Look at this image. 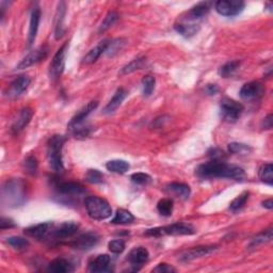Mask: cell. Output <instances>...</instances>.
Wrapping results in <instances>:
<instances>
[{
    "label": "cell",
    "instance_id": "5bb4252c",
    "mask_svg": "<svg viewBox=\"0 0 273 273\" xmlns=\"http://www.w3.org/2000/svg\"><path fill=\"white\" fill-rule=\"evenodd\" d=\"M47 52H48V50L45 46L36 48V50H34V52H29L26 57L18 63V70L27 68L31 66H34V64L38 63L40 61H42L43 59L47 57Z\"/></svg>",
    "mask_w": 273,
    "mask_h": 273
},
{
    "label": "cell",
    "instance_id": "ab89813d",
    "mask_svg": "<svg viewBox=\"0 0 273 273\" xmlns=\"http://www.w3.org/2000/svg\"><path fill=\"white\" fill-rule=\"evenodd\" d=\"M228 150L232 154H242V155H246L248 154L252 150V148L246 146V144H242V143H238V142H232L228 144Z\"/></svg>",
    "mask_w": 273,
    "mask_h": 273
},
{
    "label": "cell",
    "instance_id": "7a4b0ae2",
    "mask_svg": "<svg viewBox=\"0 0 273 273\" xmlns=\"http://www.w3.org/2000/svg\"><path fill=\"white\" fill-rule=\"evenodd\" d=\"M64 142H66V138L60 134L52 136L50 141H48V162H50V168L57 173H62L64 171L62 160V150Z\"/></svg>",
    "mask_w": 273,
    "mask_h": 273
},
{
    "label": "cell",
    "instance_id": "f35d334b",
    "mask_svg": "<svg viewBox=\"0 0 273 273\" xmlns=\"http://www.w3.org/2000/svg\"><path fill=\"white\" fill-rule=\"evenodd\" d=\"M118 20V14L116 12H109L107 15H106V18L105 20H102V25L100 27V32L102 34V32H105L107 31L110 27H112L114 25V24L116 22V20Z\"/></svg>",
    "mask_w": 273,
    "mask_h": 273
},
{
    "label": "cell",
    "instance_id": "4fadbf2b",
    "mask_svg": "<svg viewBox=\"0 0 273 273\" xmlns=\"http://www.w3.org/2000/svg\"><path fill=\"white\" fill-rule=\"evenodd\" d=\"M216 250V246H196L192 248L190 250L184 251L180 254V260L182 262H190L200 258H204V256L210 255L214 251Z\"/></svg>",
    "mask_w": 273,
    "mask_h": 273
},
{
    "label": "cell",
    "instance_id": "9c48e42d",
    "mask_svg": "<svg viewBox=\"0 0 273 273\" xmlns=\"http://www.w3.org/2000/svg\"><path fill=\"white\" fill-rule=\"evenodd\" d=\"M54 228V224L52 222L40 223V224H36V226L25 228L24 232H25V235L28 237L36 238L38 240H43V239L52 237Z\"/></svg>",
    "mask_w": 273,
    "mask_h": 273
},
{
    "label": "cell",
    "instance_id": "6da1fadb",
    "mask_svg": "<svg viewBox=\"0 0 273 273\" xmlns=\"http://www.w3.org/2000/svg\"><path fill=\"white\" fill-rule=\"evenodd\" d=\"M196 175L200 178H228L242 180L246 178L242 168L234 164H226L222 160H212L198 166Z\"/></svg>",
    "mask_w": 273,
    "mask_h": 273
},
{
    "label": "cell",
    "instance_id": "f546056e",
    "mask_svg": "<svg viewBox=\"0 0 273 273\" xmlns=\"http://www.w3.org/2000/svg\"><path fill=\"white\" fill-rule=\"evenodd\" d=\"M134 220V214L126 210H118L114 218L111 220V223L120 224V226H125V224H130Z\"/></svg>",
    "mask_w": 273,
    "mask_h": 273
},
{
    "label": "cell",
    "instance_id": "603a6c76",
    "mask_svg": "<svg viewBox=\"0 0 273 273\" xmlns=\"http://www.w3.org/2000/svg\"><path fill=\"white\" fill-rule=\"evenodd\" d=\"M66 2H59L54 18V36L57 40H59L64 34V16H66Z\"/></svg>",
    "mask_w": 273,
    "mask_h": 273
},
{
    "label": "cell",
    "instance_id": "2e32d148",
    "mask_svg": "<svg viewBox=\"0 0 273 273\" xmlns=\"http://www.w3.org/2000/svg\"><path fill=\"white\" fill-rule=\"evenodd\" d=\"M79 228V226L76 222L70 221V222H64L60 224L59 226L54 228L52 232V238L54 239H66L68 237H72L75 235Z\"/></svg>",
    "mask_w": 273,
    "mask_h": 273
},
{
    "label": "cell",
    "instance_id": "f1b7e54d",
    "mask_svg": "<svg viewBox=\"0 0 273 273\" xmlns=\"http://www.w3.org/2000/svg\"><path fill=\"white\" fill-rule=\"evenodd\" d=\"M107 170L112 173H118V174H124L130 168V164H128L125 160L122 159H116V160H110L106 164Z\"/></svg>",
    "mask_w": 273,
    "mask_h": 273
},
{
    "label": "cell",
    "instance_id": "277c9868",
    "mask_svg": "<svg viewBox=\"0 0 273 273\" xmlns=\"http://www.w3.org/2000/svg\"><path fill=\"white\" fill-rule=\"evenodd\" d=\"M196 232V228L189 223H174L171 226L150 228L146 232V236L152 237H162L164 235L172 236H182V235H192Z\"/></svg>",
    "mask_w": 273,
    "mask_h": 273
},
{
    "label": "cell",
    "instance_id": "d6986e66",
    "mask_svg": "<svg viewBox=\"0 0 273 273\" xmlns=\"http://www.w3.org/2000/svg\"><path fill=\"white\" fill-rule=\"evenodd\" d=\"M210 2H200L194 6H192L187 12V18L184 20L191 22L204 18L210 11Z\"/></svg>",
    "mask_w": 273,
    "mask_h": 273
},
{
    "label": "cell",
    "instance_id": "1f68e13d",
    "mask_svg": "<svg viewBox=\"0 0 273 273\" xmlns=\"http://www.w3.org/2000/svg\"><path fill=\"white\" fill-rule=\"evenodd\" d=\"M239 66H240V61L238 60L230 61L220 68L219 75L223 78H228L235 73L237 68H239Z\"/></svg>",
    "mask_w": 273,
    "mask_h": 273
},
{
    "label": "cell",
    "instance_id": "7dc6e473",
    "mask_svg": "<svg viewBox=\"0 0 273 273\" xmlns=\"http://www.w3.org/2000/svg\"><path fill=\"white\" fill-rule=\"evenodd\" d=\"M205 92L208 95H216L219 92V88L216 84H207L205 88Z\"/></svg>",
    "mask_w": 273,
    "mask_h": 273
},
{
    "label": "cell",
    "instance_id": "9a60e30c",
    "mask_svg": "<svg viewBox=\"0 0 273 273\" xmlns=\"http://www.w3.org/2000/svg\"><path fill=\"white\" fill-rule=\"evenodd\" d=\"M31 80L28 76H20L16 78L15 80H13L12 84H10V88L8 89V96H9L10 98H16L20 96L24 92H25L28 86H30Z\"/></svg>",
    "mask_w": 273,
    "mask_h": 273
},
{
    "label": "cell",
    "instance_id": "d6a6232c",
    "mask_svg": "<svg viewBox=\"0 0 273 273\" xmlns=\"http://www.w3.org/2000/svg\"><path fill=\"white\" fill-rule=\"evenodd\" d=\"M260 178L262 182L271 184H273V166L272 164H264L260 170Z\"/></svg>",
    "mask_w": 273,
    "mask_h": 273
},
{
    "label": "cell",
    "instance_id": "681fc988",
    "mask_svg": "<svg viewBox=\"0 0 273 273\" xmlns=\"http://www.w3.org/2000/svg\"><path fill=\"white\" fill-rule=\"evenodd\" d=\"M262 204V206L264 208H268V210H272V208H273V200L271 198L264 200V202Z\"/></svg>",
    "mask_w": 273,
    "mask_h": 273
},
{
    "label": "cell",
    "instance_id": "74e56055",
    "mask_svg": "<svg viewBox=\"0 0 273 273\" xmlns=\"http://www.w3.org/2000/svg\"><path fill=\"white\" fill-rule=\"evenodd\" d=\"M156 79L150 75H146L142 79V86H143V94L146 96L152 95V93L155 90Z\"/></svg>",
    "mask_w": 273,
    "mask_h": 273
},
{
    "label": "cell",
    "instance_id": "8d00e7d4",
    "mask_svg": "<svg viewBox=\"0 0 273 273\" xmlns=\"http://www.w3.org/2000/svg\"><path fill=\"white\" fill-rule=\"evenodd\" d=\"M272 239V228H268L266 230L262 232L260 234H258V236H256L251 242V246H258L260 244H267L269 242H271Z\"/></svg>",
    "mask_w": 273,
    "mask_h": 273
},
{
    "label": "cell",
    "instance_id": "4dcf8cb0",
    "mask_svg": "<svg viewBox=\"0 0 273 273\" xmlns=\"http://www.w3.org/2000/svg\"><path fill=\"white\" fill-rule=\"evenodd\" d=\"M173 200L168 198L160 200L157 204L158 212L164 216H170L173 212Z\"/></svg>",
    "mask_w": 273,
    "mask_h": 273
},
{
    "label": "cell",
    "instance_id": "d590c367",
    "mask_svg": "<svg viewBox=\"0 0 273 273\" xmlns=\"http://www.w3.org/2000/svg\"><path fill=\"white\" fill-rule=\"evenodd\" d=\"M144 63H146V58H138L134 59V61H132L130 63H128L127 66H125L122 70H121V75H127L130 74L132 72L142 68V66H144Z\"/></svg>",
    "mask_w": 273,
    "mask_h": 273
},
{
    "label": "cell",
    "instance_id": "d4e9b609",
    "mask_svg": "<svg viewBox=\"0 0 273 273\" xmlns=\"http://www.w3.org/2000/svg\"><path fill=\"white\" fill-rule=\"evenodd\" d=\"M58 191L62 194L66 196H80L84 194V188L82 184L75 182H60L57 186Z\"/></svg>",
    "mask_w": 273,
    "mask_h": 273
},
{
    "label": "cell",
    "instance_id": "bcb514c9",
    "mask_svg": "<svg viewBox=\"0 0 273 273\" xmlns=\"http://www.w3.org/2000/svg\"><path fill=\"white\" fill-rule=\"evenodd\" d=\"M14 226H15V224H14L13 220H11L9 218H2V221H0V228L4 230V228H11Z\"/></svg>",
    "mask_w": 273,
    "mask_h": 273
},
{
    "label": "cell",
    "instance_id": "7bdbcfd3",
    "mask_svg": "<svg viewBox=\"0 0 273 273\" xmlns=\"http://www.w3.org/2000/svg\"><path fill=\"white\" fill-rule=\"evenodd\" d=\"M132 182L136 184H140V186H144V184H148L150 182L152 178L148 174L146 173H134L132 175Z\"/></svg>",
    "mask_w": 273,
    "mask_h": 273
},
{
    "label": "cell",
    "instance_id": "836d02e7",
    "mask_svg": "<svg viewBox=\"0 0 273 273\" xmlns=\"http://www.w3.org/2000/svg\"><path fill=\"white\" fill-rule=\"evenodd\" d=\"M248 196H250V194H248V191H244V192H242V194H239V196L230 203V210L232 212H237V210H242V208L246 204L248 200Z\"/></svg>",
    "mask_w": 273,
    "mask_h": 273
},
{
    "label": "cell",
    "instance_id": "3957f363",
    "mask_svg": "<svg viewBox=\"0 0 273 273\" xmlns=\"http://www.w3.org/2000/svg\"><path fill=\"white\" fill-rule=\"evenodd\" d=\"M88 214L94 220H106L112 214V208L105 198L98 196H88L84 200Z\"/></svg>",
    "mask_w": 273,
    "mask_h": 273
},
{
    "label": "cell",
    "instance_id": "ffe728a7",
    "mask_svg": "<svg viewBox=\"0 0 273 273\" xmlns=\"http://www.w3.org/2000/svg\"><path fill=\"white\" fill-rule=\"evenodd\" d=\"M111 258L107 254L98 255V258H94L89 264V271L90 272H109L111 271Z\"/></svg>",
    "mask_w": 273,
    "mask_h": 273
},
{
    "label": "cell",
    "instance_id": "ba28073f",
    "mask_svg": "<svg viewBox=\"0 0 273 273\" xmlns=\"http://www.w3.org/2000/svg\"><path fill=\"white\" fill-rule=\"evenodd\" d=\"M68 50V43H66L54 56L50 66V76L52 80L59 78L63 73L64 68H66V57Z\"/></svg>",
    "mask_w": 273,
    "mask_h": 273
},
{
    "label": "cell",
    "instance_id": "ac0fdd59",
    "mask_svg": "<svg viewBox=\"0 0 273 273\" xmlns=\"http://www.w3.org/2000/svg\"><path fill=\"white\" fill-rule=\"evenodd\" d=\"M32 116H34V111H32L31 108H24L13 122L11 126V132L13 134H18L22 132L30 123Z\"/></svg>",
    "mask_w": 273,
    "mask_h": 273
},
{
    "label": "cell",
    "instance_id": "cb8c5ba5",
    "mask_svg": "<svg viewBox=\"0 0 273 273\" xmlns=\"http://www.w3.org/2000/svg\"><path fill=\"white\" fill-rule=\"evenodd\" d=\"M148 256H150V253L146 248L138 246V248H132V250L130 252L127 260L132 264V266H141V264L148 262Z\"/></svg>",
    "mask_w": 273,
    "mask_h": 273
},
{
    "label": "cell",
    "instance_id": "ee69618b",
    "mask_svg": "<svg viewBox=\"0 0 273 273\" xmlns=\"http://www.w3.org/2000/svg\"><path fill=\"white\" fill-rule=\"evenodd\" d=\"M38 160L36 157L34 156H29L26 158L25 160V168L26 171L31 174V175H34L38 171Z\"/></svg>",
    "mask_w": 273,
    "mask_h": 273
},
{
    "label": "cell",
    "instance_id": "e0dca14e",
    "mask_svg": "<svg viewBox=\"0 0 273 273\" xmlns=\"http://www.w3.org/2000/svg\"><path fill=\"white\" fill-rule=\"evenodd\" d=\"M164 190L168 196H172L182 200H187L191 194L190 187L188 186V184H182V182L168 184Z\"/></svg>",
    "mask_w": 273,
    "mask_h": 273
},
{
    "label": "cell",
    "instance_id": "484cf974",
    "mask_svg": "<svg viewBox=\"0 0 273 273\" xmlns=\"http://www.w3.org/2000/svg\"><path fill=\"white\" fill-rule=\"evenodd\" d=\"M126 96H127V92L123 89V88L118 89V91L114 95V98L110 100V102L107 104V106L104 108V114H112V112H114L120 106H121V104L126 98Z\"/></svg>",
    "mask_w": 273,
    "mask_h": 273
},
{
    "label": "cell",
    "instance_id": "7c38bea8",
    "mask_svg": "<svg viewBox=\"0 0 273 273\" xmlns=\"http://www.w3.org/2000/svg\"><path fill=\"white\" fill-rule=\"evenodd\" d=\"M98 102H96V100H92L90 102H88L86 105L80 109L77 114L73 116V118L70 120V122L68 125V130H72L73 128H75L79 125H82L84 120L89 116L96 108H98Z\"/></svg>",
    "mask_w": 273,
    "mask_h": 273
},
{
    "label": "cell",
    "instance_id": "4316f807",
    "mask_svg": "<svg viewBox=\"0 0 273 273\" xmlns=\"http://www.w3.org/2000/svg\"><path fill=\"white\" fill-rule=\"evenodd\" d=\"M174 29L180 36L184 38H191L196 36L200 31V25H198V24L196 22H190L184 20V22L175 24Z\"/></svg>",
    "mask_w": 273,
    "mask_h": 273
},
{
    "label": "cell",
    "instance_id": "60d3db41",
    "mask_svg": "<svg viewBox=\"0 0 273 273\" xmlns=\"http://www.w3.org/2000/svg\"><path fill=\"white\" fill-rule=\"evenodd\" d=\"M108 248L112 253L121 254L125 250V242L122 239L111 240V242L108 244Z\"/></svg>",
    "mask_w": 273,
    "mask_h": 273
},
{
    "label": "cell",
    "instance_id": "c3c4849f",
    "mask_svg": "<svg viewBox=\"0 0 273 273\" xmlns=\"http://www.w3.org/2000/svg\"><path fill=\"white\" fill-rule=\"evenodd\" d=\"M272 118H273L272 114H269L267 118H264V121H262V128H264V130H271L272 123H273Z\"/></svg>",
    "mask_w": 273,
    "mask_h": 273
},
{
    "label": "cell",
    "instance_id": "b9f144b4",
    "mask_svg": "<svg viewBox=\"0 0 273 273\" xmlns=\"http://www.w3.org/2000/svg\"><path fill=\"white\" fill-rule=\"evenodd\" d=\"M86 180L91 184H100L104 182V175L98 170H89L86 174Z\"/></svg>",
    "mask_w": 273,
    "mask_h": 273
},
{
    "label": "cell",
    "instance_id": "44dd1931",
    "mask_svg": "<svg viewBox=\"0 0 273 273\" xmlns=\"http://www.w3.org/2000/svg\"><path fill=\"white\" fill-rule=\"evenodd\" d=\"M110 43H111L110 40H102V42H100L98 45H96L94 48H92V50L84 56V63H86V64L94 63L104 52H107Z\"/></svg>",
    "mask_w": 273,
    "mask_h": 273
},
{
    "label": "cell",
    "instance_id": "e575fe53",
    "mask_svg": "<svg viewBox=\"0 0 273 273\" xmlns=\"http://www.w3.org/2000/svg\"><path fill=\"white\" fill-rule=\"evenodd\" d=\"M6 242L16 250H25L29 246V242L26 238L20 236H12L6 239Z\"/></svg>",
    "mask_w": 273,
    "mask_h": 273
},
{
    "label": "cell",
    "instance_id": "52a82bcc",
    "mask_svg": "<svg viewBox=\"0 0 273 273\" xmlns=\"http://www.w3.org/2000/svg\"><path fill=\"white\" fill-rule=\"evenodd\" d=\"M244 2L242 0H219L214 4V9L222 16H236L244 9Z\"/></svg>",
    "mask_w": 273,
    "mask_h": 273
},
{
    "label": "cell",
    "instance_id": "5b68a950",
    "mask_svg": "<svg viewBox=\"0 0 273 273\" xmlns=\"http://www.w3.org/2000/svg\"><path fill=\"white\" fill-rule=\"evenodd\" d=\"M24 184L20 180H12L6 182V186L4 187L2 194L4 198L8 200V203L12 205H20L24 202L25 198V189H24Z\"/></svg>",
    "mask_w": 273,
    "mask_h": 273
},
{
    "label": "cell",
    "instance_id": "30bf717a",
    "mask_svg": "<svg viewBox=\"0 0 273 273\" xmlns=\"http://www.w3.org/2000/svg\"><path fill=\"white\" fill-rule=\"evenodd\" d=\"M100 242V236L94 232H88L86 234L79 236L75 242L70 244V246L77 250L86 251L94 248Z\"/></svg>",
    "mask_w": 273,
    "mask_h": 273
},
{
    "label": "cell",
    "instance_id": "8fae6325",
    "mask_svg": "<svg viewBox=\"0 0 273 273\" xmlns=\"http://www.w3.org/2000/svg\"><path fill=\"white\" fill-rule=\"evenodd\" d=\"M264 89L260 82H251L242 86L240 89V98L244 100H258L264 94Z\"/></svg>",
    "mask_w": 273,
    "mask_h": 273
},
{
    "label": "cell",
    "instance_id": "f6af8a7d",
    "mask_svg": "<svg viewBox=\"0 0 273 273\" xmlns=\"http://www.w3.org/2000/svg\"><path fill=\"white\" fill-rule=\"evenodd\" d=\"M152 272H159V273H172V272H176V270L170 266L168 264H159L158 266L152 269Z\"/></svg>",
    "mask_w": 273,
    "mask_h": 273
},
{
    "label": "cell",
    "instance_id": "8992f818",
    "mask_svg": "<svg viewBox=\"0 0 273 273\" xmlns=\"http://www.w3.org/2000/svg\"><path fill=\"white\" fill-rule=\"evenodd\" d=\"M244 106L242 104L230 100V98H223L220 104V114L223 120L228 122H235L242 116L244 112Z\"/></svg>",
    "mask_w": 273,
    "mask_h": 273
},
{
    "label": "cell",
    "instance_id": "7402d4cb",
    "mask_svg": "<svg viewBox=\"0 0 273 273\" xmlns=\"http://www.w3.org/2000/svg\"><path fill=\"white\" fill-rule=\"evenodd\" d=\"M40 20H41V10H40V8L36 6L31 12L29 34H28V46L29 47L36 41L38 30V25H40Z\"/></svg>",
    "mask_w": 273,
    "mask_h": 273
},
{
    "label": "cell",
    "instance_id": "83f0119b",
    "mask_svg": "<svg viewBox=\"0 0 273 273\" xmlns=\"http://www.w3.org/2000/svg\"><path fill=\"white\" fill-rule=\"evenodd\" d=\"M48 270L54 273H70L74 271V266L66 258H56L48 264Z\"/></svg>",
    "mask_w": 273,
    "mask_h": 273
}]
</instances>
